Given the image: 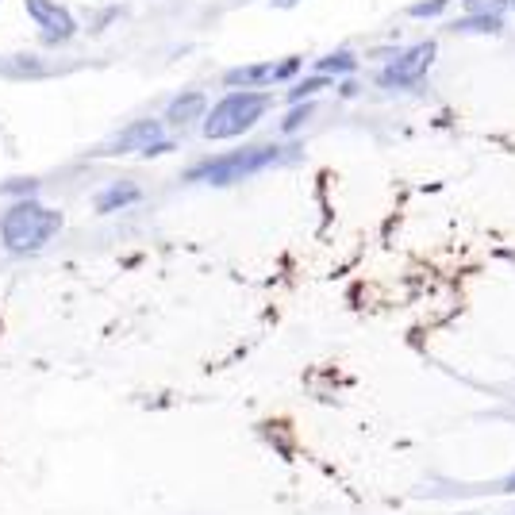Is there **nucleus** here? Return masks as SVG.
<instances>
[{"label":"nucleus","instance_id":"ddd939ff","mask_svg":"<svg viewBox=\"0 0 515 515\" xmlns=\"http://www.w3.org/2000/svg\"><path fill=\"white\" fill-rule=\"evenodd\" d=\"M300 66H304V62H300V58H285V62H273V85H277V81H293L296 74H300Z\"/></svg>","mask_w":515,"mask_h":515},{"label":"nucleus","instance_id":"f03ea898","mask_svg":"<svg viewBox=\"0 0 515 515\" xmlns=\"http://www.w3.org/2000/svg\"><path fill=\"white\" fill-rule=\"evenodd\" d=\"M270 93H254V89H231L223 100H216L204 112V139L220 143V139H239L254 123L270 112Z\"/></svg>","mask_w":515,"mask_h":515},{"label":"nucleus","instance_id":"f3484780","mask_svg":"<svg viewBox=\"0 0 515 515\" xmlns=\"http://www.w3.org/2000/svg\"><path fill=\"white\" fill-rule=\"evenodd\" d=\"M504 492H508V496H515V473L508 477V481H504Z\"/></svg>","mask_w":515,"mask_h":515},{"label":"nucleus","instance_id":"a211bd4d","mask_svg":"<svg viewBox=\"0 0 515 515\" xmlns=\"http://www.w3.org/2000/svg\"><path fill=\"white\" fill-rule=\"evenodd\" d=\"M273 4H277V8H285V4H296V0H273Z\"/></svg>","mask_w":515,"mask_h":515},{"label":"nucleus","instance_id":"6e6552de","mask_svg":"<svg viewBox=\"0 0 515 515\" xmlns=\"http://www.w3.org/2000/svg\"><path fill=\"white\" fill-rule=\"evenodd\" d=\"M204 112H208L204 93H181V97L166 108V123H173V127H189V123H197Z\"/></svg>","mask_w":515,"mask_h":515},{"label":"nucleus","instance_id":"f8f14e48","mask_svg":"<svg viewBox=\"0 0 515 515\" xmlns=\"http://www.w3.org/2000/svg\"><path fill=\"white\" fill-rule=\"evenodd\" d=\"M327 85H331V77H319V74L308 77V81H300L293 93H289V100H293V104H304L308 93H319V89H327Z\"/></svg>","mask_w":515,"mask_h":515},{"label":"nucleus","instance_id":"20e7f679","mask_svg":"<svg viewBox=\"0 0 515 515\" xmlns=\"http://www.w3.org/2000/svg\"><path fill=\"white\" fill-rule=\"evenodd\" d=\"M439 58V43L435 39H423L416 47L400 50L393 62L377 74V85L381 89H416L423 85V77L431 74V62Z\"/></svg>","mask_w":515,"mask_h":515},{"label":"nucleus","instance_id":"1a4fd4ad","mask_svg":"<svg viewBox=\"0 0 515 515\" xmlns=\"http://www.w3.org/2000/svg\"><path fill=\"white\" fill-rule=\"evenodd\" d=\"M143 197V189L135 185V181H116V185H108L104 193L97 197V212H120V208H131V204H139Z\"/></svg>","mask_w":515,"mask_h":515},{"label":"nucleus","instance_id":"f257e3e1","mask_svg":"<svg viewBox=\"0 0 515 515\" xmlns=\"http://www.w3.org/2000/svg\"><path fill=\"white\" fill-rule=\"evenodd\" d=\"M62 212H54L39 200H20L4 212L0 220V239L8 246V254H35L58 235Z\"/></svg>","mask_w":515,"mask_h":515},{"label":"nucleus","instance_id":"4468645a","mask_svg":"<svg viewBox=\"0 0 515 515\" xmlns=\"http://www.w3.org/2000/svg\"><path fill=\"white\" fill-rule=\"evenodd\" d=\"M446 4H450V0H423V4H412V8H408V16L427 20V16H439V12H446Z\"/></svg>","mask_w":515,"mask_h":515},{"label":"nucleus","instance_id":"6ab92c4d","mask_svg":"<svg viewBox=\"0 0 515 515\" xmlns=\"http://www.w3.org/2000/svg\"><path fill=\"white\" fill-rule=\"evenodd\" d=\"M512 12H515V0H512Z\"/></svg>","mask_w":515,"mask_h":515},{"label":"nucleus","instance_id":"423d86ee","mask_svg":"<svg viewBox=\"0 0 515 515\" xmlns=\"http://www.w3.org/2000/svg\"><path fill=\"white\" fill-rule=\"evenodd\" d=\"M131 150H143V154H162V150H170V143L162 139V123L135 120L131 127H123L116 143H108V154H131Z\"/></svg>","mask_w":515,"mask_h":515},{"label":"nucleus","instance_id":"39448f33","mask_svg":"<svg viewBox=\"0 0 515 515\" xmlns=\"http://www.w3.org/2000/svg\"><path fill=\"white\" fill-rule=\"evenodd\" d=\"M27 16H31V24L39 27V35H43V43L50 47H58V43H70L74 39V16L58 4V0H24Z\"/></svg>","mask_w":515,"mask_h":515},{"label":"nucleus","instance_id":"9b49d317","mask_svg":"<svg viewBox=\"0 0 515 515\" xmlns=\"http://www.w3.org/2000/svg\"><path fill=\"white\" fill-rule=\"evenodd\" d=\"M466 16L473 20H504V12L512 8V0H462Z\"/></svg>","mask_w":515,"mask_h":515},{"label":"nucleus","instance_id":"dca6fc26","mask_svg":"<svg viewBox=\"0 0 515 515\" xmlns=\"http://www.w3.org/2000/svg\"><path fill=\"white\" fill-rule=\"evenodd\" d=\"M500 24H504V20H473V16H466V20L454 24V31H496Z\"/></svg>","mask_w":515,"mask_h":515},{"label":"nucleus","instance_id":"9d476101","mask_svg":"<svg viewBox=\"0 0 515 515\" xmlns=\"http://www.w3.org/2000/svg\"><path fill=\"white\" fill-rule=\"evenodd\" d=\"M358 70V58L350 54V50H331V54H323V58H316V74L319 77H343V74H354Z\"/></svg>","mask_w":515,"mask_h":515},{"label":"nucleus","instance_id":"7ed1b4c3","mask_svg":"<svg viewBox=\"0 0 515 515\" xmlns=\"http://www.w3.org/2000/svg\"><path fill=\"white\" fill-rule=\"evenodd\" d=\"M281 158V147H246V150H235V154H223V158H212V162H204L197 170H189L185 177L189 181H208V185H235V181H243L250 173L266 170Z\"/></svg>","mask_w":515,"mask_h":515},{"label":"nucleus","instance_id":"2eb2a0df","mask_svg":"<svg viewBox=\"0 0 515 515\" xmlns=\"http://www.w3.org/2000/svg\"><path fill=\"white\" fill-rule=\"evenodd\" d=\"M308 116H312V104H296V112H289V116L281 120V131H285V135H293L296 127L308 120Z\"/></svg>","mask_w":515,"mask_h":515},{"label":"nucleus","instance_id":"0eeeda50","mask_svg":"<svg viewBox=\"0 0 515 515\" xmlns=\"http://www.w3.org/2000/svg\"><path fill=\"white\" fill-rule=\"evenodd\" d=\"M227 89H254L262 93V85H273V62H258V66H239L231 74H223Z\"/></svg>","mask_w":515,"mask_h":515}]
</instances>
